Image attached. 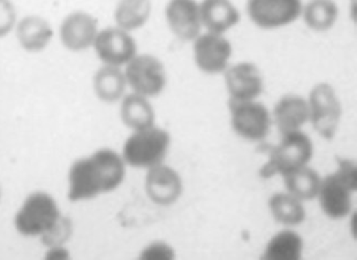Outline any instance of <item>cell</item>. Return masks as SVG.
<instances>
[{"label": "cell", "instance_id": "obj_1", "mask_svg": "<svg viewBox=\"0 0 357 260\" xmlns=\"http://www.w3.org/2000/svg\"><path fill=\"white\" fill-rule=\"evenodd\" d=\"M126 167L121 153L109 148L77 158L68 171V199L82 203L114 192L126 180Z\"/></svg>", "mask_w": 357, "mask_h": 260}, {"label": "cell", "instance_id": "obj_2", "mask_svg": "<svg viewBox=\"0 0 357 260\" xmlns=\"http://www.w3.org/2000/svg\"><path fill=\"white\" fill-rule=\"evenodd\" d=\"M62 220L59 203L48 192L35 191L26 196L14 216L17 233L27 238L54 233Z\"/></svg>", "mask_w": 357, "mask_h": 260}, {"label": "cell", "instance_id": "obj_3", "mask_svg": "<svg viewBox=\"0 0 357 260\" xmlns=\"http://www.w3.org/2000/svg\"><path fill=\"white\" fill-rule=\"evenodd\" d=\"M171 144L169 132L155 124L146 129L132 131L123 145L121 155L128 167L149 169L164 163Z\"/></svg>", "mask_w": 357, "mask_h": 260}, {"label": "cell", "instance_id": "obj_4", "mask_svg": "<svg viewBox=\"0 0 357 260\" xmlns=\"http://www.w3.org/2000/svg\"><path fill=\"white\" fill-rule=\"evenodd\" d=\"M307 100L309 123L323 139H333L339 131L343 113L341 100L335 89L328 82H320L311 89Z\"/></svg>", "mask_w": 357, "mask_h": 260}, {"label": "cell", "instance_id": "obj_5", "mask_svg": "<svg viewBox=\"0 0 357 260\" xmlns=\"http://www.w3.org/2000/svg\"><path fill=\"white\" fill-rule=\"evenodd\" d=\"M123 70L131 92L152 100L165 91L167 70L164 62L154 54H137Z\"/></svg>", "mask_w": 357, "mask_h": 260}, {"label": "cell", "instance_id": "obj_6", "mask_svg": "<svg viewBox=\"0 0 357 260\" xmlns=\"http://www.w3.org/2000/svg\"><path fill=\"white\" fill-rule=\"evenodd\" d=\"M314 148L312 139L302 130L282 135L280 143L270 153L266 172L270 174H288L309 165Z\"/></svg>", "mask_w": 357, "mask_h": 260}, {"label": "cell", "instance_id": "obj_7", "mask_svg": "<svg viewBox=\"0 0 357 260\" xmlns=\"http://www.w3.org/2000/svg\"><path fill=\"white\" fill-rule=\"evenodd\" d=\"M229 112L232 129L240 137L258 142L269 135L272 125L271 113L258 100H229Z\"/></svg>", "mask_w": 357, "mask_h": 260}, {"label": "cell", "instance_id": "obj_8", "mask_svg": "<svg viewBox=\"0 0 357 260\" xmlns=\"http://www.w3.org/2000/svg\"><path fill=\"white\" fill-rule=\"evenodd\" d=\"M192 43V58L199 71L208 75H224L234 52L226 36L204 31Z\"/></svg>", "mask_w": 357, "mask_h": 260}, {"label": "cell", "instance_id": "obj_9", "mask_svg": "<svg viewBox=\"0 0 357 260\" xmlns=\"http://www.w3.org/2000/svg\"><path fill=\"white\" fill-rule=\"evenodd\" d=\"M302 0H247L245 10L257 27L280 29L301 18Z\"/></svg>", "mask_w": 357, "mask_h": 260}, {"label": "cell", "instance_id": "obj_10", "mask_svg": "<svg viewBox=\"0 0 357 260\" xmlns=\"http://www.w3.org/2000/svg\"><path fill=\"white\" fill-rule=\"evenodd\" d=\"M92 50L102 65L120 68L126 67L139 54L133 33L115 24L100 29Z\"/></svg>", "mask_w": 357, "mask_h": 260}, {"label": "cell", "instance_id": "obj_11", "mask_svg": "<svg viewBox=\"0 0 357 260\" xmlns=\"http://www.w3.org/2000/svg\"><path fill=\"white\" fill-rule=\"evenodd\" d=\"M100 29L99 20L94 15L86 10H73L62 19L58 35L66 50L80 54L93 48Z\"/></svg>", "mask_w": 357, "mask_h": 260}, {"label": "cell", "instance_id": "obj_12", "mask_svg": "<svg viewBox=\"0 0 357 260\" xmlns=\"http://www.w3.org/2000/svg\"><path fill=\"white\" fill-rule=\"evenodd\" d=\"M145 193L149 201L158 206H172L181 199L184 183L179 173L167 164L146 169L144 181Z\"/></svg>", "mask_w": 357, "mask_h": 260}, {"label": "cell", "instance_id": "obj_13", "mask_svg": "<svg viewBox=\"0 0 357 260\" xmlns=\"http://www.w3.org/2000/svg\"><path fill=\"white\" fill-rule=\"evenodd\" d=\"M164 16L168 29L179 40L192 43L203 33L198 0H168Z\"/></svg>", "mask_w": 357, "mask_h": 260}, {"label": "cell", "instance_id": "obj_14", "mask_svg": "<svg viewBox=\"0 0 357 260\" xmlns=\"http://www.w3.org/2000/svg\"><path fill=\"white\" fill-rule=\"evenodd\" d=\"M225 86L229 100L249 101L258 100L264 90L261 70L249 61L229 66L224 72Z\"/></svg>", "mask_w": 357, "mask_h": 260}, {"label": "cell", "instance_id": "obj_15", "mask_svg": "<svg viewBox=\"0 0 357 260\" xmlns=\"http://www.w3.org/2000/svg\"><path fill=\"white\" fill-rule=\"evenodd\" d=\"M355 193L335 173L322 177L317 199L323 213L331 220H342L352 211V195Z\"/></svg>", "mask_w": 357, "mask_h": 260}, {"label": "cell", "instance_id": "obj_16", "mask_svg": "<svg viewBox=\"0 0 357 260\" xmlns=\"http://www.w3.org/2000/svg\"><path fill=\"white\" fill-rule=\"evenodd\" d=\"M14 33L19 47L29 54L45 52L54 38L52 24L40 15H27L19 18Z\"/></svg>", "mask_w": 357, "mask_h": 260}, {"label": "cell", "instance_id": "obj_17", "mask_svg": "<svg viewBox=\"0 0 357 260\" xmlns=\"http://www.w3.org/2000/svg\"><path fill=\"white\" fill-rule=\"evenodd\" d=\"M272 122H275L281 135L300 131L309 123V105L307 98L298 94H285L275 103L271 113Z\"/></svg>", "mask_w": 357, "mask_h": 260}, {"label": "cell", "instance_id": "obj_18", "mask_svg": "<svg viewBox=\"0 0 357 260\" xmlns=\"http://www.w3.org/2000/svg\"><path fill=\"white\" fill-rule=\"evenodd\" d=\"M203 29L226 35L240 22L241 15L232 0H200Z\"/></svg>", "mask_w": 357, "mask_h": 260}, {"label": "cell", "instance_id": "obj_19", "mask_svg": "<svg viewBox=\"0 0 357 260\" xmlns=\"http://www.w3.org/2000/svg\"><path fill=\"white\" fill-rule=\"evenodd\" d=\"M128 82L123 68L102 65L94 72L92 90L96 99L105 105H115L128 93Z\"/></svg>", "mask_w": 357, "mask_h": 260}, {"label": "cell", "instance_id": "obj_20", "mask_svg": "<svg viewBox=\"0 0 357 260\" xmlns=\"http://www.w3.org/2000/svg\"><path fill=\"white\" fill-rule=\"evenodd\" d=\"M119 105L121 121L128 130L139 131L156 124V112L149 98L130 92Z\"/></svg>", "mask_w": 357, "mask_h": 260}, {"label": "cell", "instance_id": "obj_21", "mask_svg": "<svg viewBox=\"0 0 357 260\" xmlns=\"http://www.w3.org/2000/svg\"><path fill=\"white\" fill-rule=\"evenodd\" d=\"M152 11V0H119L113 11L114 24L128 33H135L146 26Z\"/></svg>", "mask_w": 357, "mask_h": 260}, {"label": "cell", "instance_id": "obj_22", "mask_svg": "<svg viewBox=\"0 0 357 260\" xmlns=\"http://www.w3.org/2000/svg\"><path fill=\"white\" fill-rule=\"evenodd\" d=\"M339 17V5L335 0H309L302 7L304 24L315 33H326L332 29Z\"/></svg>", "mask_w": 357, "mask_h": 260}, {"label": "cell", "instance_id": "obj_23", "mask_svg": "<svg viewBox=\"0 0 357 260\" xmlns=\"http://www.w3.org/2000/svg\"><path fill=\"white\" fill-rule=\"evenodd\" d=\"M269 208L278 223L288 227L301 225L307 217L303 201L288 192L273 194L269 199Z\"/></svg>", "mask_w": 357, "mask_h": 260}, {"label": "cell", "instance_id": "obj_24", "mask_svg": "<svg viewBox=\"0 0 357 260\" xmlns=\"http://www.w3.org/2000/svg\"><path fill=\"white\" fill-rule=\"evenodd\" d=\"M287 192L302 201H312L317 197L322 177L309 165L283 175Z\"/></svg>", "mask_w": 357, "mask_h": 260}, {"label": "cell", "instance_id": "obj_25", "mask_svg": "<svg viewBox=\"0 0 357 260\" xmlns=\"http://www.w3.org/2000/svg\"><path fill=\"white\" fill-rule=\"evenodd\" d=\"M303 248V238L298 233L292 229H283L270 239L264 250L262 259H301Z\"/></svg>", "mask_w": 357, "mask_h": 260}, {"label": "cell", "instance_id": "obj_26", "mask_svg": "<svg viewBox=\"0 0 357 260\" xmlns=\"http://www.w3.org/2000/svg\"><path fill=\"white\" fill-rule=\"evenodd\" d=\"M19 17L13 0H0V39L14 33Z\"/></svg>", "mask_w": 357, "mask_h": 260}, {"label": "cell", "instance_id": "obj_27", "mask_svg": "<svg viewBox=\"0 0 357 260\" xmlns=\"http://www.w3.org/2000/svg\"><path fill=\"white\" fill-rule=\"evenodd\" d=\"M176 258V252L174 247L164 240H155L149 243L139 252L141 260H174Z\"/></svg>", "mask_w": 357, "mask_h": 260}, {"label": "cell", "instance_id": "obj_28", "mask_svg": "<svg viewBox=\"0 0 357 260\" xmlns=\"http://www.w3.org/2000/svg\"><path fill=\"white\" fill-rule=\"evenodd\" d=\"M335 174L344 183H347V185L352 188L353 191L356 192L357 167L355 162H353L352 160H347V158L339 160Z\"/></svg>", "mask_w": 357, "mask_h": 260}, {"label": "cell", "instance_id": "obj_29", "mask_svg": "<svg viewBox=\"0 0 357 260\" xmlns=\"http://www.w3.org/2000/svg\"><path fill=\"white\" fill-rule=\"evenodd\" d=\"M45 260H69L71 259V252L63 244H52L45 250Z\"/></svg>", "mask_w": 357, "mask_h": 260}, {"label": "cell", "instance_id": "obj_30", "mask_svg": "<svg viewBox=\"0 0 357 260\" xmlns=\"http://www.w3.org/2000/svg\"><path fill=\"white\" fill-rule=\"evenodd\" d=\"M1 197H3V193H1V188H0V203H1Z\"/></svg>", "mask_w": 357, "mask_h": 260}]
</instances>
